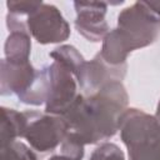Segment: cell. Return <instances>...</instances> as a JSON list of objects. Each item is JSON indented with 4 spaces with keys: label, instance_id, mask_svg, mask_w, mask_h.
Segmentation results:
<instances>
[{
    "label": "cell",
    "instance_id": "6da1fadb",
    "mask_svg": "<svg viewBox=\"0 0 160 160\" xmlns=\"http://www.w3.org/2000/svg\"><path fill=\"white\" fill-rule=\"evenodd\" d=\"M128 102L129 96L121 81H112L88 96L79 94L62 118L69 131L84 145L96 144L116 134Z\"/></svg>",
    "mask_w": 160,
    "mask_h": 160
},
{
    "label": "cell",
    "instance_id": "7a4b0ae2",
    "mask_svg": "<svg viewBox=\"0 0 160 160\" xmlns=\"http://www.w3.org/2000/svg\"><path fill=\"white\" fill-rule=\"evenodd\" d=\"M160 34V12L152 1H136L118 16V26L102 40L100 55L110 65L126 64L128 55L154 42Z\"/></svg>",
    "mask_w": 160,
    "mask_h": 160
},
{
    "label": "cell",
    "instance_id": "3957f363",
    "mask_svg": "<svg viewBox=\"0 0 160 160\" xmlns=\"http://www.w3.org/2000/svg\"><path fill=\"white\" fill-rule=\"evenodd\" d=\"M119 130L130 160H160V122L140 109H126Z\"/></svg>",
    "mask_w": 160,
    "mask_h": 160
},
{
    "label": "cell",
    "instance_id": "277c9868",
    "mask_svg": "<svg viewBox=\"0 0 160 160\" xmlns=\"http://www.w3.org/2000/svg\"><path fill=\"white\" fill-rule=\"evenodd\" d=\"M69 134V125L60 115L28 111V125L24 138L40 152L55 150Z\"/></svg>",
    "mask_w": 160,
    "mask_h": 160
},
{
    "label": "cell",
    "instance_id": "5b68a950",
    "mask_svg": "<svg viewBox=\"0 0 160 160\" xmlns=\"http://www.w3.org/2000/svg\"><path fill=\"white\" fill-rule=\"evenodd\" d=\"M29 34L40 44H54L64 41L70 35V26L60 10L50 4L41 2L30 15L26 16Z\"/></svg>",
    "mask_w": 160,
    "mask_h": 160
},
{
    "label": "cell",
    "instance_id": "8992f818",
    "mask_svg": "<svg viewBox=\"0 0 160 160\" xmlns=\"http://www.w3.org/2000/svg\"><path fill=\"white\" fill-rule=\"evenodd\" d=\"M49 91L45 112L62 116L78 98V82L74 74L58 61L46 66Z\"/></svg>",
    "mask_w": 160,
    "mask_h": 160
},
{
    "label": "cell",
    "instance_id": "52a82bcc",
    "mask_svg": "<svg viewBox=\"0 0 160 160\" xmlns=\"http://www.w3.org/2000/svg\"><path fill=\"white\" fill-rule=\"evenodd\" d=\"M128 65H110L102 56L96 54L90 61H85L81 66L79 74L76 75V81L81 90L88 95L96 92L102 86L112 81H121L126 74Z\"/></svg>",
    "mask_w": 160,
    "mask_h": 160
},
{
    "label": "cell",
    "instance_id": "ba28073f",
    "mask_svg": "<svg viewBox=\"0 0 160 160\" xmlns=\"http://www.w3.org/2000/svg\"><path fill=\"white\" fill-rule=\"evenodd\" d=\"M75 28L86 40L98 42L109 32L105 20L108 4L102 1H75Z\"/></svg>",
    "mask_w": 160,
    "mask_h": 160
},
{
    "label": "cell",
    "instance_id": "9c48e42d",
    "mask_svg": "<svg viewBox=\"0 0 160 160\" xmlns=\"http://www.w3.org/2000/svg\"><path fill=\"white\" fill-rule=\"evenodd\" d=\"M38 72L39 70L34 69L29 60L10 61L4 58L1 60V94H16L20 99L32 86Z\"/></svg>",
    "mask_w": 160,
    "mask_h": 160
},
{
    "label": "cell",
    "instance_id": "30bf717a",
    "mask_svg": "<svg viewBox=\"0 0 160 160\" xmlns=\"http://www.w3.org/2000/svg\"><path fill=\"white\" fill-rule=\"evenodd\" d=\"M28 125V111H16L14 109L1 108V126H0V146L9 145L16 141L18 138H24Z\"/></svg>",
    "mask_w": 160,
    "mask_h": 160
},
{
    "label": "cell",
    "instance_id": "8fae6325",
    "mask_svg": "<svg viewBox=\"0 0 160 160\" xmlns=\"http://www.w3.org/2000/svg\"><path fill=\"white\" fill-rule=\"evenodd\" d=\"M30 49L31 41L28 30L10 31L5 41V59L10 61H26L29 60Z\"/></svg>",
    "mask_w": 160,
    "mask_h": 160
},
{
    "label": "cell",
    "instance_id": "7c38bea8",
    "mask_svg": "<svg viewBox=\"0 0 160 160\" xmlns=\"http://www.w3.org/2000/svg\"><path fill=\"white\" fill-rule=\"evenodd\" d=\"M50 56L54 59V61H58L59 64H61L66 69H69L74 74L75 79H76V75L79 74L81 66L85 62V59L82 58V55L78 51L76 48H74L71 45H62V46L54 49L50 52Z\"/></svg>",
    "mask_w": 160,
    "mask_h": 160
},
{
    "label": "cell",
    "instance_id": "4fadbf2b",
    "mask_svg": "<svg viewBox=\"0 0 160 160\" xmlns=\"http://www.w3.org/2000/svg\"><path fill=\"white\" fill-rule=\"evenodd\" d=\"M0 160H39L35 152L21 141L0 146Z\"/></svg>",
    "mask_w": 160,
    "mask_h": 160
},
{
    "label": "cell",
    "instance_id": "5bb4252c",
    "mask_svg": "<svg viewBox=\"0 0 160 160\" xmlns=\"http://www.w3.org/2000/svg\"><path fill=\"white\" fill-rule=\"evenodd\" d=\"M89 160H125V156L116 144L104 142L92 151Z\"/></svg>",
    "mask_w": 160,
    "mask_h": 160
},
{
    "label": "cell",
    "instance_id": "9a60e30c",
    "mask_svg": "<svg viewBox=\"0 0 160 160\" xmlns=\"http://www.w3.org/2000/svg\"><path fill=\"white\" fill-rule=\"evenodd\" d=\"M42 1H8V14L15 15V16H28L30 15L35 9L40 6Z\"/></svg>",
    "mask_w": 160,
    "mask_h": 160
},
{
    "label": "cell",
    "instance_id": "2e32d148",
    "mask_svg": "<svg viewBox=\"0 0 160 160\" xmlns=\"http://www.w3.org/2000/svg\"><path fill=\"white\" fill-rule=\"evenodd\" d=\"M155 118L158 119V121L160 122V100H159V104H158V109H156V115Z\"/></svg>",
    "mask_w": 160,
    "mask_h": 160
}]
</instances>
